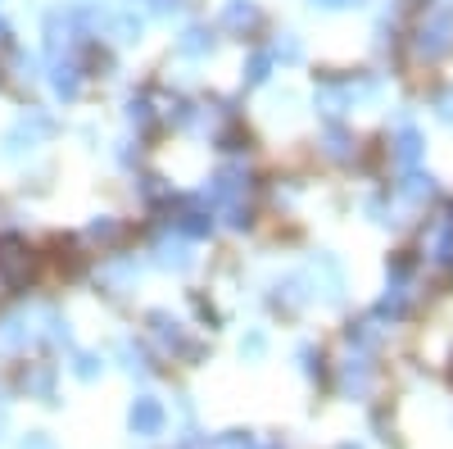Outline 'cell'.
I'll return each mask as SVG.
<instances>
[{
	"instance_id": "2",
	"label": "cell",
	"mask_w": 453,
	"mask_h": 449,
	"mask_svg": "<svg viewBox=\"0 0 453 449\" xmlns=\"http://www.w3.org/2000/svg\"><path fill=\"white\" fill-rule=\"evenodd\" d=\"M23 449H50V445H46L42 436H32V440H23Z\"/></svg>"
},
{
	"instance_id": "1",
	"label": "cell",
	"mask_w": 453,
	"mask_h": 449,
	"mask_svg": "<svg viewBox=\"0 0 453 449\" xmlns=\"http://www.w3.org/2000/svg\"><path fill=\"white\" fill-rule=\"evenodd\" d=\"M132 427H141V431H155V427H159V408L150 404V399H141V404L132 408Z\"/></svg>"
}]
</instances>
